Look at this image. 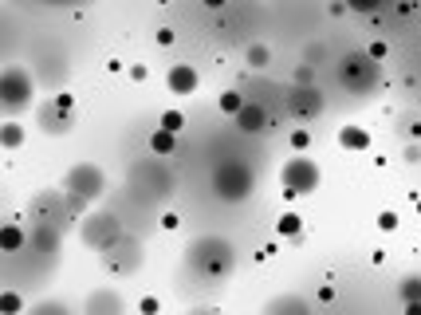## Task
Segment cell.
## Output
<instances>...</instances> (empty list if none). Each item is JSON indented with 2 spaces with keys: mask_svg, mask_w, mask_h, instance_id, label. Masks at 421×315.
I'll return each instance as SVG.
<instances>
[{
  "mask_svg": "<svg viewBox=\"0 0 421 315\" xmlns=\"http://www.w3.org/2000/svg\"><path fill=\"white\" fill-rule=\"evenodd\" d=\"M252 189H256V173L244 166V162H220L217 170H213V193H217L225 205H236L252 197Z\"/></svg>",
  "mask_w": 421,
  "mask_h": 315,
  "instance_id": "6da1fadb",
  "label": "cell"
},
{
  "mask_svg": "<svg viewBox=\"0 0 421 315\" xmlns=\"http://www.w3.org/2000/svg\"><path fill=\"white\" fill-rule=\"evenodd\" d=\"M323 181V170H319V162L311 154H292L283 162L280 170V186L288 197H311L315 189Z\"/></svg>",
  "mask_w": 421,
  "mask_h": 315,
  "instance_id": "7a4b0ae2",
  "label": "cell"
},
{
  "mask_svg": "<svg viewBox=\"0 0 421 315\" xmlns=\"http://www.w3.org/2000/svg\"><path fill=\"white\" fill-rule=\"evenodd\" d=\"M63 189H67V197L75 205L99 201L103 189H107V177H103V170H99L94 162H79V166H71V173L63 177Z\"/></svg>",
  "mask_w": 421,
  "mask_h": 315,
  "instance_id": "3957f363",
  "label": "cell"
},
{
  "mask_svg": "<svg viewBox=\"0 0 421 315\" xmlns=\"http://www.w3.org/2000/svg\"><path fill=\"white\" fill-rule=\"evenodd\" d=\"M0 94H4V99H0V103H4V114L12 118V114L31 107L36 83H31V75L24 67H8V71H4V83H0Z\"/></svg>",
  "mask_w": 421,
  "mask_h": 315,
  "instance_id": "277c9868",
  "label": "cell"
},
{
  "mask_svg": "<svg viewBox=\"0 0 421 315\" xmlns=\"http://www.w3.org/2000/svg\"><path fill=\"white\" fill-rule=\"evenodd\" d=\"M118 240H123V225L110 217V213L87 217V225H83V244H91V249H99V252H110Z\"/></svg>",
  "mask_w": 421,
  "mask_h": 315,
  "instance_id": "5b68a950",
  "label": "cell"
},
{
  "mask_svg": "<svg viewBox=\"0 0 421 315\" xmlns=\"http://www.w3.org/2000/svg\"><path fill=\"white\" fill-rule=\"evenodd\" d=\"M378 79V60H370L366 51H355L343 60V83L350 91H370Z\"/></svg>",
  "mask_w": 421,
  "mask_h": 315,
  "instance_id": "8992f818",
  "label": "cell"
},
{
  "mask_svg": "<svg viewBox=\"0 0 421 315\" xmlns=\"http://www.w3.org/2000/svg\"><path fill=\"white\" fill-rule=\"evenodd\" d=\"M83 315H126V299L114 288H99L83 299Z\"/></svg>",
  "mask_w": 421,
  "mask_h": 315,
  "instance_id": "52a82bcc",
  "label": "cell"
},
{
  "mask_svg": "<svg viewBox=\"0 0 421 315\" xmlns=\"http://www.w3.org/2000/svg\"><path fill=\"white\" fill-rule=\"evenodd\" d=\"M288 103H292V114H296V118H307V123L323 114V94H319L315 83H311V87H296Z\"/></svg>",
  "mask_w": 421,
  "mask_h": 315,
  "instance_id": "ba28073f",
  "label": "cell"
},
{
  "mask_svg": "<svg viewBox=\"0 0 421 315\" xmlns=\"http://www.w3.org/2000/svg\"><path fill=\"white\" fill-rule=\"evenodd\" d=\"M166 83H170L173 94H193V91H197V83H201V75H197V67H193V63H173L170 75H166Z\"/></svg>",
  "mask_w": 421,
  "mask_h": 315,
  "instance_id": "9c48e42d",
  "label": "cell"
},
{
  "mask_svg": "<svg viewBox=\"0 0 421 315\" xmlns=\"http://www.w3.org/2000/svg\"><path fill=\"white\" fill-rule=\"evenodd\" d=\"M236 123V130L240 134H260V130H268L272 126V118H268V110L260 107V103H244V110L233 118Z\"/></svg>",
  "mask_w": 421,
  "mask_h": 315,
  "instance_id": "30bf717a",
  "label": "cell"
},
{
  "mask_svg": "<svg viewBox=\"0 0 421 315\" xmlns=\"http://www.w3.org/2000/svg\"><path fill=\"white\" fill-rule=\"evenodd\" d=\"M40 130H44L47 138H60V134H67V130H71V123H67V110L55 107V99H51V103H44V110H40Z\"/></svg>",
  "mask_w": 421,
  "mask_h": 315,
  "instance_id": "8fae6325",
  "label": "cell"
},
{
  "mask_svg": "<svg viewBox=\"0 0 421 315\" xmlns=\"http://www.w3.org/2000/svg\"><path fill=\"white\" fill-rule=\"evenodd\" d=\"M339 146L350 154H362V150H370V130L366 126H339Z\"/></svg>",
  "mask_w": 421,
  "mask_h": 315,
  "instance_id": "7c38bea8",
  "label": "cell"
},
{
  "mask_svg": "<svg viewBox=\"0 0 421 315\" xmlns=\"http://www.w3.org/2000/svg\"><path fill=\"white\" fill-rule=\"evenodd\" d=\"M0 244L4 252H16L28 244V233H24V220H4V233H0Z\"/></svg>",
  "mask_w": 421,
  "mask_h": 315,
  "instance_id": "4fadbf2b",
  "label": "cell"
},
{
  "mask_svg": "<svg viewBox=\"0 0 421 315\" xmlns=\"http://www.w3.org/2000/svg\"><path fill=\"white\" fill-rule=\"evenodd\" d=\"M150 150H154L157 158H173L177 154V134H170V130H150Z\"/></svg>",
  "mask_w": 421,
  "mask_h": 315,
  "instance_id": "5bb4252c",
  "label": "cell"
},
{
  "mask_svg": "<svg viewBox=\"0 0 421 315\" xmlns=\"http://www.w3.org/2000/svg\"><path fill=\"white\" fill-rule=\"evenodd\" d=\"M24 138H28V130L16 123V118H8V123H4V130H0V142H4V150H20V146H24Z\"/></svg>",
  "mask_w": 421,
  "mask_h": 315,
  "instance_id": "9a60e30c",
  "label": "cell"
},
{
  "mask_svg": "<svg viewBox=\"0 0 421 315\" xmlns=\"http://www.w3.org/2000/svg\"><path fill=\"white\" fill-rule=\"evenodd\" d=\"M244 63H248L252 71L268 67V63H272V47H268V44H248V51H244Z\"/></svg>",
  "mask_w": 421,
  "mask_h": 315,
  "instance_id": "2e32d148",
  "label": "cell"
},
{
  "mask_svg": "<svg viewBox=\"0 0 421 315\" xmlns=\"http://www.w3.org/2000/svg\"><path fill=\"white\" fill-rule=\"evenodd\" d=\"M244 103H248V99H244V94H240V91H225V94H220V99H217V107L225 110L229 118H236V114L244 110Z\"/></svg>",
  "mask_w": 421,
  "mask_h": 315,
  "instance_id": "e0dca14e",
  "label": "cell"
},
{
  "mask_svg": "<svg viewBox=\"0 0 421 315\" xmlns=\"http://www.w3.org/2000/svg\"><path fill=\"white\" fill-rule=\"evenodd\" d=\"M398 296H402V303H421V276H406L398 284Z\"/></svg>",
  "mask_w": 421,
  "mask_h": 315,
  "instance_id": "ac0fdd59",
  "label": "cell"
},
{
  "mask_svg": "<svg viewBox=\"0 0 421 315\" xmlns=\"http://www.w3.org/2000/svg\"><path fill=\"white\" fill-rule=\"evenodd\" d=\"M276 233L280 236H299L303 233V217H299V213H283V217L276 220Z\"/></svg>",
  "mask_w": 421,
  "mask_h": 315,
  "instance_id": "d6986e66",
  "label": "cell"
},
{
  "mask_svg": "<svg viewBox=\"0 0 421 315\" xmlns=\"http://www.w3.org/2000/svg\"><path fill=\"white\" fill-rule=\"evenodd\" d=\"M0 312H4V315H20V312H24V299H20L16 288H4V296H0Z\"/></svg>",
  "mask_w": 421,
  "mask_h": 315,
  "instance_id": "ffe728a7",
  "label": "cell"
},
{
  "mask_svg": "<svg viewBox=\"0 0 421 315\" xmlns=\"http://www.w3.org/2000/svg\"><path fill=\"white\" fill-rule=\"evenodd\" d=\"M157 126H162V130H170V134H181V126H186V114H181V110H162Z\"/></svg>",
  "mask_w": 421,
  "mask_h": 315,
  "instance_id": "44dd1931",
  "label": "cell"
},
{
  "mask_svg": "<svg viewBox=\"0 0 421 315\" xmlns=\"http://www.w3.org/2000/svg\"><path fill=\"white\" fill-rule=\"evenodd\" d=\"M288 142H292L296 154H307V150H311V130H307V126H296V130L288 134Z\"/></svg>",
  "mask_w": 421,
  "mask_h": 315,
  "instance_id": "7402d4cb",
  "label": "cell"
},
{
  "mask_svg": "<svg viewBox=\"0 0 421 315\" xmlns=\"http://www.w3.org/2000/svg\"><path fill=\"white\" fill-rule=\"evenodd\" d=\"M398 213H394V209H382V213H378V229H382V233H394V229H398Z\"/></svg>",
  "mask_w": 421,
  "mask_h": 315,
  "instance_id": "603a6c76",
  "label": "cell"
},
{
  "mask_svg": "<svg viewBox=\"0 0 421 315\" xmlns=\"http://www.w3.org/2000/svg\"><path fill=\"white\" fill-rule=\"evenodd\" d=\"M382 4H386V0H346V8H350V12H378Z\"/></svg>",
  "mask_w": 421,
  "mask_h": 315,
  "instance_id": "cb8c5ba5",
  "label": "cell"
},
{
  "mask_svg": "<svg viewBox=\"0 0 421 315\" xmlns=\"http://www.w3.org/2000/svg\"><path fill=\"white\" fill-rule=\"evenodd\" d=\"M36 315H67V303H60V299H47Z\"/></svg>",
  "mask_w": 421,
  "mask_h": 315,
  "instance_id": "d4e9b609",
  "label": "cell"
},
{
  "mask_svg": "<svg viewBox=\"0 0 421 315\" xmlns=\"http://www.w3.org/2000/svg\"><path fill=\"white\" fill-rule=\"evenodd\" d=\"M130 79H134V83H146V79H150V67H146V63H134V67H130Z\"/></svg>",
  "mask_w": 421,
  "mask_h": 315,
  "instance_id": "484cf974",
  "label": "cell"
},
{
  "mask_svg": "<svg viewBox=\"0 0 421 315\" xmlns=\"http://www.w3.org/2000/svg\"><path fill=\"white\" fill-rule=\"evenodd\" d=\"M366 55H370V60H386V44H382V40H374V44L366 47Z\"/></svg>",
  "mask_w": 421,
  "mask_h": 315,
  "instance_id": "4316f807",
  "label": "cell"
},
{
  "mask_svg": "<svg viewBox=\"0 0 421 315\" xmlns=\"http://www.w3.org/2000/svg\"><path fill=\"white\" fill-rule=\"evenodd\" d=\"M138 307H142V315H157V307H162V303H157L154 296H146V299L138 303Z\"/></svg>",
  "mask_w": 421,
  "mask_h": 315,
  "instance_id": "83f0119b",
  "label": "cell"
},
{
  "mask_svg": "<svg viewBox=\"0 0 421 315\" xmlns=\"http://www.w3.org/2000/svg\"><path fill=\"white\" fill-rule=\"evenodd\" d=\"M402 158H406L409 166H418V162H421V146H406V150H402Z\"/></svg>",
  "mask_w": 421,
  "mask_h": 315,
  "instance_id": "f1b7e54d",
  "label": "cell"
},
{
  "mask_svg": "<svg viewBox=\"0 0 421 315\" xmlns=\"http://www.w3.org/2000/svg\"><path fill=\"white\" fill-rule=\"evenodd\" d=\"M327 12H331V16H343V12H350V8H346V0H331Z\"/></svg>",
  "mask_w": 421,
  "mask_h": 315,
  "instance_id": "f546056e",
  "label": "cell"
},
{
  "mask_svg": "<svg viewBox=\"0 0 421 315\" xmlns=\"http://www.w3.org/2000/svg\"><path fill=\"white\" fill-rule=\"evenodd\" d=\"M157 44L170 47V44H173V32H170V28H157Z\"/></svg>",
  "mask_w": 421,
  "mask_h": 315,
  "instance_id": "4dcf8cb0",
  "label": "cell"
},
{
  "mask_svg": "<svg viewBox=\"0 0 421 315\" xmlns=\"http://www.w3.org/2000/svg\"><path fill=\"white\" fill-rule=\"evenodd\" d=\"M55 107H60V110H71V94L60 91V94H55Z\"/></svg>",
  "mask_w": 421,
  "mask_h": 315,
  "instance_id": "1f68e13d",
  "label": "cell"
},
{
  "mask_svg": "<svg viewBox=\"0 0 421 315\" xmlns=\"http://www.w3.org/2000/svg\"><path fill=\"white\" fill-rule=\"evenodd\" d=\"M315 60H323V47H319V44L307 47V63H315Z\"/></svg>",
  "mask_w": 421,
  "mask_h": 315,
  "instance_id": "d6a6232c",
  "label": "cell"
},
{
  "mask_svg": "<svg viewBox=\"0 0 421 315\" xmlns=\"http://www.w3.org/2000/svg\"><path fill=\"white\" fill-rule=\"evenodd\" d=\"M205 8H225V4H229V0H201Z\"/></svg>",
  "mask_w": 421,
  "mask_h": 315,
  "instance_id": "836d02e7",
  "label": "cell"
},
{
  "mask_svg": "<svg viewBox=\"0 0 421 315\" xmlns=\"http://www.w3.org/2000/svg\"><path fill=\"white\" fill-rule=\"evenodd\" d=\"M406 315H421V303H406Z\"/></svg>",
  "mask_w": 421,
  "mask_h": 315,
  "instance_id": "e575fe53",
  "label": "cell"
},
{
  "mask_svg": "<svg viewBox=\"0 0 421 315\" xmlns=\"http://www.w3.org/2000/svg\"><path fill=\"white\" fill-rule=\"evenodd\" d=\"M193 315H217V312H193Z\"/></svg>",
  "mask_w": 421,
  "mask_h": 315,
  "instance_id": "d590c367",
  "label": "cell"
}]
</instances>
